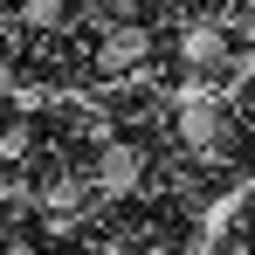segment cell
<instances>
[{
    "instance_id": "1",
    "label": "cell",
    "mask_w": 255,
    "mask_h": 255,
    "mask_svg": "<svg viewBox=\"0 0 255 255\" xmlns=\"http://www.w3.org/2000/svg\"><path fill=\"white\" fill-rule=\"evenodd\" d=\"M172 131H179V145H193L200 159L228 152V111L214 104L207 90H186V97L172 104Z\"/></svg>"
},
{
    "instance_id": "5",
    "label": "cell",
    "mask_w": 255,
    "mask_h": 255,
    "mask_svg": "<svg viewBox=\"0 0 255 255\" xmlns=\"http://www.w3.org/2000/svg\"><path fill=\"white\" fill-rule=\"evenodd\" d=\"M21 14H28V28H62L69 21V0H28Z\"/></svg>"
},
{
    "instance_id": "7",
    "label": "cell",
    "mask_w": 255,
    "mask_h": 255,
    "mask_svg": "<svg viewBox=\"0 0 255 255\" xmlns=\"http://www.w3.org/2000/svg\"><path fill=\"white\" fill-rule=\"evenodd\" d=\"M0 111H7V62H0Z\"/></svg>"
},
{
    "instance_id": "4",
    "label": "cell",
    "mask_w": 255,
    "mask_h": 255,
    "mask_svg": "<svg viewBox=\"0 0 255 255\" xmlns=\"http://www.w3.org/2000/svg\"><path fill=\"white\" fill-rule=\"evenodd\" d=\"M179 62L186 69H228V35L221 28H179Z\"/></svg>"
},
{
    "instance_id": "6",
    "label": "cell",
    "mask_w": 255,
    "mask_h": 255,
    "mask_svg": "<svg viewBox=\"0 0 255 255\" xmlns=\"http://www.w3.org/2000/svg\"><path fill=\"white\" fill-rule=\"evenodd\" d=\"M0 152H7V159H21V152H28V125H7V138H0Z\"/></svg>"
},
{
    "instance_id": "3",
    "label": "cell",
    "mask_w": 255,
    "mask_h": 255,
    "mask_svg": "<svg viewBox=\"0 0 255 255\" xmlns=\"http://www.w3.org/2000/svg\"><path fill=\"white\" fill-rule=\"evenodd\" d=\"M138 179H145V145H104L97 186H104V193H131Z\"/></svg>"
},
{
    "instance_id": "2",
    "label": "cell",
    "mask_w": 255,
    "mask_h": 255,
    "mask_svg": "<svg viewBox=\"0 0 255 255\" xmlns=\"http://www.w3.org/2000/svg\"><path fill=\"white\" fill-rule=\"evenodd\" d=\"M145 55H152V35H145L138 21H118V28L97 35V69H104V76H125V69H138Z\"/></svg>"
}]
</instances>
